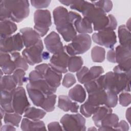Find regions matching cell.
<instances>
[{
    "label": "cell",
    "instance_id": "obj_1",
    "mask_svg": "<svg viewBox=\"0 0 131 131\" xmlns=\"http://www.w3.org/2000/svg\"><path fill=\"white\" fill-rule=\"evenodd\" d=\"M30 12L29 1H1L0 20H10L14 23H19L27 18Z\"/></svg>",
    "mask_w": 131,
    "mask_h": 131
},
{
    "label": "cell",
    "instance_id": "obj_2",
    "mask_svg": "<svg viewBox=\"0 0 131 131\" xmlns=\"http://www.w3.org/2000/svg\"><path fill=\"white\" fill-rule=\"evenodd\" d=\"M53 15L57 32L64 40L71 41L77 35V32L70 21L68 10L63 7L58 6L53 11Z\"/></svg>",
    "mask_w": 131,
    "mask_h": 131
},
{
    "label": "cell",
    "instance_id": "obj_3",
    "mask_svg": "<svg viewBox=\"0 0 131 131\" xmlns=\"http://www.w3.org/2000/svg\"><path fill=\"white\" fill-rule=\"evenodd\" d=\"M82 14L84 17L88 19L92 24H93L94 31L102 30L108 25L109 19L106 13L100 8L95 6L92 3Z\"/></svg>",
    "mask_w": 131,
    "mask_h": 131
},
{
    "label": "cell",
    "instance_id": "obj_4",
    "mask_svg": "<svg viewBox=\"0 0 131 131\" xmlns=\"http://www.w3.org/2000/svg\"><path fill=\"white\" fill-rule=\"evenodd\" d=\"M91 44V38L89 34H79L72 40L71 43L65 46L64 49L70 56H76L87 52Z\"/></svg>",
    "mask_w": 131,
    "mask_h": 131
},
{
    "label": "cell",
    "instance_id": "obj_5",
    "mask_svg": "<svg viewBox=\"0 0 131 131\" xmlns=\"http://www.w3.org/2000/svg\"><path fill=\"white\" fill-rule=\"evenodd\" d=\"M34 29L40 37L47 34L52 25L50 12L46 9H38L34 14Z\"/></svg>",
    "mask_w": 131,
    "mask_h": 131
},
{
    "label": "cell",
    "instance_id": "obj_6",
    "mask_svg": "<svg viewBox=\"0 0 131 131\" xmlns=\"http://www.w3.org/2000/svg\"><path fill=\"white\" fill-rule=\"evenodd\" d=\"M64 130L82 131L86 129L85 119L81 114H65L60 120Z\"/></svg>",
    "mask_w": 131,
    "mask_h": 131
},
{
    "label": "cell",
    "instance_id": "obj_7",
    "mask_svg": "<svg viewBox=\"0 0 131 131\" xmlns=\"http://www.w3.org/2000/svg\"><path fill=\"white\" fill-rule=\"evenodd\" d=\"M24 47L22 37L19 33L6 37H0L1 52L11 53L18 52L23 49Z\"/></svg>",
    "mask_w": 131,
    "mask_h": 131
},
{
    "label": "cell",
    "instance_id": "obj_8",
    "mask_svg": "<svg viewBox=\"0 0 131 131\" xmlns=\"http://www.w3.org/2000/svg\"><path fill=\"white\" fill-rule=\"evenodd\" d=\"M35 70L42 75L45 80L52 87L57 89L60 85L62 77V73L53 69L49 64H38L35 67Z\"/></svg>",
    "mask_w": 131,
    "mask_h": 131
},
{
    "label": "cell",
    "instance_id": "obj_9",
    "mask_svg": "<svg viewBox=\"0 0 131 131\" xmlns=\"http://www.w3.org/2000/svg\"><path fill=\"white\" fill-rule=\"evenodd\" d=\"M12 106L14 113L23 115L30 106L25 89L18 86L14 90L12 97Z\"/></svg>",
    "mask_w": 131,
    "mask_h": 131
},
{
    "label": "cell",
    "instance_id": "obj_10",
    "mask_svg": "<svg viewBox=\"0 0 131 131\" xmlns=\"http://www.w3.org/2000/svg\"><path fill=\"white\" fill-rule=\"evenodd\" d=\"M43 49V43L41 39H40L35 45L26 48L22 51V56L29 64L33 66L42 61Z\"/></svg>",
    "mask_w": 131,
    "mask_h": 131
},
{
    "label": "cell",
    "instance_id": "obj_11",
    "mask_svg": "<svg viewBox=\"0 0 131 131\" xmlns=\"http://www.w3.org/2000/svg\"><path fill=\"white\" fill-rule=\"evenodd\" d=\"M92 38L96 43L108 49H113L117 42L116 34L114 31L104 29L93 34Z\"/></svg>",
    "mask_w": 131,
    "mask_h": 131
},
{
    "label": "cell",
    "instance_id": "obj_12",
    "mask_svg": "<svg viewBox=\"0 0 131 131\" xmlns=\"http://www.w3.org/2000/svg\"><path fill=\"white\" fill-rule=\"evenodd\" d=\"M29 83L33 87L41 91L46 95L56 93L57 89L50 86L43 78L42 75L37 70L32 71L29 75Z\"/></svg>",
    "mask_w": 131,
    "mask_h": 131
},
{
    "label": "cell",
    "instance_id": "obj_13",
    "mask_svg": "<svg viewBox=\"0 0 131 131\" xmlns=\"http://www.w3.org/2000/svg\"><path fill=\"white\" fill-rule=\"evenodd\" d=\"M69 15L70 21L76 31L79 34H88L93 32V28L91 21L85 17H82L78 13L70 11Z\"/></svg>",
    "mask_w": 131,
    "mask_h": 131
},
{
    "label": "cell",
    "instance_id": "obj_14",
    "mask_svg": "<svg viewBox=\"0 0 131 131\" xmlns=\"http://www.w3.org/2000/svg\"><path fill=\"white\" fill-rule=\"evenodd\" d=\"M44 43L47 50L53 54L64 51L59 35L55 31L50 32L45 38Z\"/></svg>",
    "mask_w": 131,
    "mask_h": 131
},
{
    "label": "cell",
    "instance_id": "obj_15",
    "mask_svg": "<svg viewBox=\"0 0 131 131\" xmlns=\"http://www.w3.org/2000/svg\"><path fill=\"white\" fill-rule=\"evenodd\" d=\"M69 58L68 54L63 51L53 54L50 58L49 64L54 70L60 73H66L68 71Z\"/></svg>",
    "mask_w": 131,
    "mask_h": 131
},
{
    "label": "cell",
    "instance_id": "obj_16",
    "mask_svg": "<svg viewBox=\"0 0 131 131\" xmlns=\"http://www.w3.org/2000/svg\"><path fill=\"white\" fill-rule=\"evenodd\" d=\"M24 46L29 48L36 44L40 39L39 34L33 28L25 27L20 30Z\"/></svg>",
    "mask_w": 131,
    "mask_h": 131
},
{
    "label": "cell",
    "instance_id": "obj_17",
    "mask_svg": "<svg viewBox=\"0 0 131 131\" xmlns=\"http://www.w3.org/2000/svg\"><path fill=\"white\" fill-rule=\"evenodd\" d=\"M106 100V91L103 89H99L88 93V98L86 101L92 105L99 106L104 105Z\"/></svg>",
    "mask_w": 131,
    "mask_h": 131
},
{
    "label": "cell",
    "instance_id": "obj_18",
    "mask_svg": "<svg viewBox=\"0 0 131 131\" xmlns=\"http://www.w3.org/2000/svg\"><path fill=\"white\" fill-rule=\"evenodd\" d=\"M0 67L1 70L6 75H11L16 70L15 64L9 53L1 52Z\"/></svg>",
    "mask_w": 131,
    "mask_h": 131
},
{
    "label": "cell",
    "instance_id": "obj_19",
    "mask_svg": "<svg viewBox=\"0 0 131 131\" xmlns=\"http://www.w3.org/2000/svg\"><path fill=\"white\" fill-rule=\"evenodd\" d=\"M29 96L33 103L36 106L40 107L45 101L46 95L41 91L32 86L29 83L26 86Z\"/></svg>",
    "mask_w": 131,
    "mask_h": 131
},
{
    "label": "cell",
    "instance_id": "obj_20",
    "mask_svg": "<svg viewBox=\"0 0 131 131\" xmlns=\"http://www.w3.org/2000/svg\"><path fill=\"white\" fill-rule=\"evenodd\" d=\"M58 107L64 112L70 111L72 113H77L79 107L76 102H73L70 97L66 95L58 96Z\"/></svg>",
    "mask_w": 131,
    "mask_h": 131
},
{
    "label": "cell",
    "instance_id": "obj_21",
    "mask_svg": "<svg viewBox=\"0 0 131 131\" xmlns=\"http://www.w3.org/2000/svg\"><path fill=\"white\" fill-rule=\"evenodd\" d=\"M20 128L24 131L46 130L45 124L42 121H34L25 117L21 121Z\"/></svg>",
    "mask_w": 131,
    "mask_h": 131
},
{
    "label": "cell",
    "instance_id": "obj_22",
    "mask_svg": "<svg viewBox=\"0 0 131 131\" xmlns=\"http://www.w3.org/2000/svg\"><path fill=\"white\" fill-rule=\"evenodd\" d=\"M86 96L85 90L80 84H76L70 89L68 93V96L72 100L79 103L83 102Z\"/></svg>",
    "mask_w": 131,
    "mask_h": 131
},
{
    "label": "cell",
    "instance_id": "obj_23",
    "mask_svg": "<svg viewBox=\"0 0 131 131\" xmlns=\"http://www.w3.org/2000/svg\"><path fill=\"white\" fill-rule=\"evenodd\" d=\"M14 91L8 92L1 90V106L6 113H14L12 106V97Z\"/></svg>",
    "mask_w": 131,
    "mask_h": 131
},
{
    "label": "cell",
    "instance_id": "obj_24",
    "mask_svg": "<svg viewBox=\"0 0 131 131\" xmlns=\"http://www.w3.org/2000/svg\"><path fill=\"white\" fill-rule=\"evenodd\" d=\"M119 122V117L115 114L112 113L108 114L101 121L98 130H115Z\"/></svg>",
    "mask_w": 131,
    "mask_h": 131
},
{
    "label": "cell",
    "instance_id": "obj_25",
    "mask_svg": "<svg viewBox=\"0 0 131 131\" xmlns=\"http://www.w3.org/2000/svg\"><path fill=\"white\" fill-rule=\"evenodd\" d=\"M115 51V60L118 64L131 59V48L119 45L116 48Z\"/></svg>",
    "mask_w": 131,
    "mask_h": 131
},
{
    "label": "cell",
    "instance_id": "obj_26",
    "mask_svg": "<svg viewBox=\"0 0 131 131\" xmlns=\"http://www.w3.org/2000/svg\"><path fill=\"white\" fill-rule=\"evenodd\" d=\"M17 27L15 23L10 20H5L0 22L1 37L11 36L16 30Z\"/></svg>",
    "mask_w": 131,
    "mask_h": 131
},
{
    "label": "cell",
    "instance_id": "obj_27",
    "mask_svg": "<svg viewBox=\"0 0 131 131\" xmlns=\"http://www.w3.org/2000/svg\"><path fill=\"white\" fill-rule=\"evenodd\" d=\"M118 35L120 45L130 48V31L126 27L125 25H122L120 26L118 30Z\"/></svg>",
    "mask_w": 131,
    "mask_h": 131
},
{
    "label": "cell",
    "instance_id": "obj_28",
    "mask_svg": "<svg viewBox=\"0 0 131 131\" xmlns=\"http://www.w3.org/2000/svg\"><path fill=\"white\" fill-rule=\"evenodd\" d=\"M112 113V109L105 105L99 106L94 114L93 115L92 120L95 125L99 127L101 121L108 114Z\"/></svg>",
    "mask_w": 131,
    "mask_h": 131
},
{
    "label": "cell",
    "instance_id": "obj_29",
    "mask_svg": "<svg viewBox=\"0 0 131 131\" xmlns=\"http://www.w3.org/2000/svg\"><path fill=\"white\" fill-rule=\"evenodd\" d=\"M104 73V70L101 66L92 67L85 74L80 83L84 84L90 81L98 78Z\"/></svg>",
    "mask_w": 131,
    "mask_h": 131
},
{
    "label": "cell",
    "instance_id": "obj_30",
    "mask_svg": "<svg viewBox=\"0 0 131 131\" xmlns=\"http://www.w3.org/2000/svg\"><path fill=\"white\" fill-rule=\"evenodd\" d=\"M24 114V117L36 121L43 118L46 115V112L43 110L35 107H29L26 110Z\"/></svg>",
    "mask_w": 131,
    "mask_h": 131
},
{
    "label": "cell",
    "instance_id": "obj_31",
    "mask_svg": "<svg viewBox=\"0 0 131 131\" xmlns=\"http://www.w3.org/2000/svg\"><path fill=\"white\" fill-rule=\"evenodd\" d=\"M16 85L12 75H6L1 77V90L12 92L16 89Z\"/></svg>",
    "mask_w": 131,
    "mask_h": 131
},
{
    "label": "cell",
    "instance_id": "obj_32",
    "mask_svg": "<svg viewBox=\"0 0 131 131\" xmlns=\"http://www.w3.org/2000/svg\"><path fill=\"white\" fill-rule=\"evenodd\" d=\"M83 61L80 56H71L69 57L68 69L71 72H77L82 67Z\"/></svg>",
    "mask_w": 131,
    "mask_h": 131
},
{
    "label": "cell",
    "instance_id": "obj_33",
    "mask_svg": "<svg viewBox=\"0 0 131 131\" xmlns=\"http://www.w3.org/2000/svg\"><path fill=\"white\" fill-rule=\"evenodd\" d=\"M91 55L94 62H102L105 59V50L103 48L96 46L92 48Z\"/></svg>",
    "mask_w": 131,
    "mask_h": 131
},
{
    "label": "cell",
    "instance_id": "obj_34",
    "mask_svg": "<svg viewBox=\"0 0 131 131\" xmlns=\"http://www.w3.org/2000/svg\"><path fill=\"white\" fill-rule=\"evenodd\" d=\"M21 120V115L16 113H6L4 117V121L6 124L18 127Z\"/></svg>",
    "mask_w": 131,
    "mask_h": 131
},
{
    "label": "cell",
    "instance_id": "obj_35",
    "mask_svg": "<svg viewBox=\"0 0 131 131\" xmlns=\"http://www.w3.org/2000/svg\"><path fill=\"white\" fill-rule=\"evenodd\" d=\"M11 56L12 60H13L16 69H21L25 71H27L28 69V63L25 60L24 58L20 55V53L18 52H14L11 53Z\"/></svg>",
    "mask_w": 131,
    "mask_h": 131
},
{
    "label": "cell",
    "instance_id": "obj_36",
    "mask_svg": "<svg viewBox=\"0 0 131 131\" xmlns=\"http://www.w3.org/2000/svg\"><path fill=\"white\" fill-rule=\"evenodd\" d=\"M56 95L54 94L48 95L40 107L47 112H51L55 109L56 101Z\"/></svg>",
    "mask_w": 131,
    "mask_h": 131
},
{
    "label": "cell",
    "instance_id": "obj_37",
    "mask_svg": "<svg viewBox=\"0 0 131 131\" xmlns=\"http://www.w3.org/2000/svg\"><path fill=\"white\" fill-rule=\"evenodd\" d=\"M99 106L91 104L88 101H85L80 107V112L81 115L85 117L89 118L93 115Z\"/></svg>",
    "mask_w": 131,
    "mask_h": 131
},
{
    "label": "cell",
    "instance_id": "obj_38",
    "mask_svg": "<svg viewBox=\"0 0 131 131\" xmlns=\"http://www.w3.org/2000/svg\"><path fill=\"white\" fill-rule=\"evenodd\" d=\"M25 71L21 69H16L12 74L13 78L18 86H22L24 82L29 80V79L25 77Z\"/></svg>",
    "mask_w": 131,
    "mask_h": 131
},
{
    "label": "cell",
    "instance_id": "obj_39",
    "mask_svg": "<svg viewBox=\"0 0 131 131\" xmlns=\"http://www.w3.org/2000/svg\"><path fill=\"white\" fill-rule=\"evenodd\" d=\"M91 3L85 1H72L70 6L71 9L76 10L79 12L83 13L90 6Z\"/></svg>",
    "mask_w": 131,
    "mask_h": 131
},
{
    "label": "cell",
    "instance_id": "obj_40",
    "mask_svg": "<svg viewBox=\"0 0 131 131\" xmlns=\"http://www.w3.org/2000/svg\"><path fill=\"white\" fill-rule=\"evenodd\" d=\"M95 6L98 7L104 11L105 13L109 12L113 8V3L111 1L101 0L97 1H91Z\"/></svg>",
    "mask_w": 131,
    "mask_h": 131
},
{
    "label": "cell",
    "instance_id": "obj_41",
    "mask_svg": "<svg viewBox=\"0 0 131 131\" xmlns=\"http://www.w3.org/2000/svg\"><path fill=\"white\" fill-rule=\"evenodd\" d=\"M107 93V100L104 105L109 107H115L118 102L117 94L113 91H106Z\"/></svg>",
    "mask_w": 131,
    "mask_h": 131
},
{
    "label": "cell",
    "instance_id": "obj_42",
    "mask_svg": "<svg viewBox=\"0 0 131 131\" xmlns=\"http://www.w3.org/2000/svg\"><path fill=\"white\" fill-rule=\"evenodd\" d=\"M76 82V79L75 77V76L71 73H68L65 74L64 76L62 81V84L64 87L66 88H69L74 85Z\"/></svg>",
    "mask_w": 131,
    "mask_h": 131
},
{
    "label": "cell",
    "instance_id": "obj_43",
    "mask_svg": "<svg viewBox=\"0 0 131 131\" xmlns=\"http://www.w3.org/2000/svg\"><path fill=\"white\" fill-rule=\"evenodd\" d=\"M119 103L122 106L125 107L129 105L131 102V96L130 93L127 92L121 93L119 97Z\"/></svg>",
    "mask_w": 131,
    "mask_h": 131
},
{
    "label": "cell",
    "instance_id": "obj_44",
    "mask_svg": "<svg viewBox=\"0 0 131 131\" xmlns=\"http://www.w3.org/2000/svg\"><path fill=\"white\" fill-rule=\"evenodd\" d=\"M51 1H35L32 0L30 1L31 4L34 8L38 9L47 8L50 4Z\"/></svg>",
    "mask_w": 131,
    "mask_h": 131
},
{
    "label": "cell",
    "instance_id": "obj_45",
    "mask_svg": "<svg viewBox=\"0 0 131 131\" xmlns=\"http://www.w3.org/2000/svg\"><path fill=\"white\" fill-rule=\"evenodd\" d=\"M108 17L109 19V21L107 26L106 28L107 29H110L111 30L114 31L115 30L117 26V21L115 17V16L113 14H109L108 15Z\"/></svg>",
    "mask_w": 131,
    "mask_h": 131
},
{
    "label": "cell",
    "instance_id": "obj_46",
    "mask_svg": "<svg viewBox=\"0 0 131 131\" xmlns=\"http://www.w3.org/2000/svg\"><path fill=\"white\" fill-rule=\"evenodd\" d=\"M129 129V125L127 122L124 120H121L118 122L115 130H128Z\"/></svg>",
    "mask_w": 131,
    "mask_h": 131
},
{
    "label": "cell",
    "instance_id": "obj_47",
    "mask_svg": "<svg viewBox=\"0 0 131 131\" xmlns=\"http://www.w3.org/2000/svg\"><path fill=\"white\" fill-rule=\"evenodd\" d=\"M48 129L49 130H62L63 128L59 122L54 121L48 124Z\"/></svg>",
    "mask_w": 131,
    "mask_h": 131
},
{
    "label": "cell",
    "instance_id": "obj_48",
    "mask_svg": "<svg viewBox=\"0 0 131 131\" xmlns=\"http://www.w3.org/2000/svg\"><path fill=\"white\" fill-rule=\"evenodd\" d=\"M89 68L86 67H82L76 73V76L78 79V81L80 82L82 79L83 78V77H84V76L85 75V74L86 73V72L88 71L89 70Z\"/></svg>",
    "mask_w": 131,
    "mask_h": 131
},
{
    "label": "cell",
    "instance_id": "obj_49",
    "mask_svg": "<svg viewBox=\"0 0 131 131\" xmlns=\"http://www.w3.org/2000/svg\"><path fill=\"white\" fill-rule=\"evenodd\" d=\"M106 58L108 61L112 63H116L115 51L114 49H111L107 52L106 55Z\"/></svg>",
    "mask_w": 131,
    "mask_h": 131
},
{
    "label": "cell",
    "instance_id": "obj_50",
    "mask_svg": "<svg viewBox=\"0 0 131 131\" xmlns=\"http://www.w3.org/2000/svg\"><path fill=\"white\" fill-rule=\"evenodd\" d=\"M15 128L13 127V126L6 124L2 126L1 128V130H15Z\"/></svg>",
    "mask_w": 131,
    "mask_h": 131
},
{
    "label": "cell",
    "instance_id": "obj_51",
    "mask_svg": "<svg viewBox=\"0 0 131 131\" xmlns=\"http://www.w3.org/2000/svg\"><path fill=\"white\" fill-rule=\"evenodd\" d=\"M130 107L128 108L126 112V118L127 120L128 123H130Z\"/></svg>",
    "mask_w": 131,
    "mask_h": 131
},
{
    "label": "cell",
    "instance_id": "obj_52",
    "mask_svg": "<svg viewBox=\"0 0 131 131\" xmlns=\"http://www.w3.org/2000/svg\"><path fill=\"white\" fill-rule=\"evenodd\" d=\"M42 59H45V60H47V59H49V58H50L49 53L47 52H42Z\"/></svg>",
    "mask_w": 131,
    "mask_h": 131
},
{
    "label": "cell",
    "instance_id": "obj_53",
    "mask_svg": "<svg viewBox=\"0 0 131 131\" xmlns=\"http://www.w3.org/2000/svg\"><path fill=\"white\" fill-rule=\"evenodd\" d=\"M59 1L60 3L67 6H70L72 3V1Z\"/></svg>",
    "mask_w": 131,
    "mask_h": 131
},
{
    "label": "cell",
    "instance_id": "obj_54",
    "mask_svg": "<svg viewBox=\"0 0 131 131\" xmlns=\"http://www.w3.org/2000/svg\"><path fill=\"white\" fill-rule=\"evenodd\" d=\"M5 113H6L5 111L2 107H1V119H2L4 118Z\"/></svg>",
    "mask_w": 131,
    "mask_h": 131
},
{
    "label": "cell",
    "instance_id": "obj_55",
    "mask_svg": "<svg viewBox=\"0 0 131 131\" xmlns=\"http://www.w3.org/2000/svg\"><path fill=\"white\" fill-rule=\"evenodd\" d=\"M130 19L129 18L128 20V21H127V23H126V26H126V27L130 31Z\"/></svg>",
    "mask_w": 131,
    "mask_h": 131
},
{
    "label": "cell",
    "instance_id": "obj_56",
    "mask_svg": "<svg viewBox=\"0 0 131 131\" xmlns=\"http://www.w3.org/2000/svg\"><path fill=\"white\" fill-rule=\"evenodd\" d=\"M92 129H93V130H94V129H95V130H96V129L95 128H94V127H93V128H90L88 130H92Z\"/></svg>",
    "mask_w": 131,
    "mask_h": 131
}]
</instances>
